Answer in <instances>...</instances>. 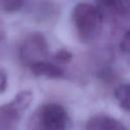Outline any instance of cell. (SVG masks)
<instances>
[{
    "mask_svg": "<svg viewBox=\"0 0 130 130\" xmlns=\"http://www.w3.org/2000/svg\"><path fill=\"white\" fill-rule=\"evenodd\" d=\"M71 19L79 40L83 43L92 42L102 31L104 16L102 11L92 4L77 3L72 9Z\"/></svg>",
    "mask_w": 130,
    "mask_h": 130,
    "instance_id": "obj_1",
    "label": "cell"
},
{
    "mask_svg": "<svg viewBox=\"0 0 130 130\" xmlns=\"http://www.w3.org/2000/svg\"><path fill=\"white\" fill-rule=\"evenodd\" d=\"M70 127L68 112L57 103H47L38 107L27 123V130H70Z\"/></svg>",
    "mask_w": 130,
    "mask_h": 130,
    "instance_id": "obj_2",
    "label": "cell"
},
{
    "mask_svg": "<svg viewBox=\"0 0 130 130\" xmlns=\"http://www.w3.org/2000/svg\"><path fill=\"white\" fill-rule=\"evenodd\" d=\"M32 98L30 90H21L9 103L0 106V130H16Z\"/></svg>",
    "mask_w": 130,
    "mask_h": 130,
    "instance_id": "obj_3",
    "label": "cell"
},
{
    "mask_svg": "<svg viewBox=\"0 0 130 130\" xmlns=\"http://www.w3.org/2000/svg\"><path fill=\"white\" fill-rule=\"evenodd\" d=\"M49 45L45 36L41 32L27 35L19 47V58L28 68L35 64L48 60Z\"/></svg>",
    "mask_w": 130,
    "mask_h": 130,
    "instance_id": "obj_4",
    "label": "cell"
},
{
    "mask_svg": "<svg viewBox=\"0 0 130 130\" xmlns=\"http://www.w3.org/2000/svg\"><path fill=\"white\" fill-rule=\"evenodd\" d=\"M85 130H127V128L116 118L99 114L92 116L85 125Z\"/></svg>",
    "mask_w": 130,
    "mask_h": 130,
    "instance_id": "obj_5",
    "label": "cell"
},
{
    "mask_svg": "<svg viewBox=\"0 0 130 130\" xmlns=\"http://www.w3.org/2000/svg\"><path fill=\"white\" fill-rule=\"evenodd\" d=\"M29 69L36 76H43L51 79L62 78L65 75V72L58 64L55 62H50L49 60L35 64L30 66Z\"/></svg>",
    "mask_w": 130,
    "mask_h": 130,
    "instance_id": "obj_6",
    "label": "cell"
},
{
    "mask_svg": "<svg viewBox=\"0 0 130 130\" xmlns=\"http://www.w3.org/2000/svg\"><path fill=\"white\" fill-rule=\"evenodd\" d=\"M115 99L124 110L130 112V83L120 84L114 91Z\"/></svg>",
    "mask_w": 130,
    "mask_h": 130,
    "instance_id": "obj_7",
    "label": "cell"
},
{
    "mask_svg": "<svg viewBox=\"0 0 130 130\" xmlns=\"http://www.w3.org/2000/svg\"><path fill=\"white\" fill-rule=\"evenodd\" d=\"M25 0H0V11L5 13H15L22 9Z\"/></svg>",
    "mask_w": 130,
    "mask_h": 130,
    "instance_id": "obj_8",
    "label": "cell"
},
{
    "mask_svg": "<svg viewBox=\"0 0 130 130\" xmlns=\"http://www.w3.org/2000/svg\"><path fill=\"white\" fill-rule=\"evenodd\" d=\"M103 7L116 11V12H127L128 0H96Z\"/></svg>",
    "mask_w": 130,
    "mask_h": 130,
    "instance_id": "obj_9",
    "label": "cell"
},
{
    "mask_svg": "<svg viewBox=\"0 0 130 130\" xmlns=\"http://www.w3.org/2000/svg\"><path fill=\"white\" fill-rule=\"evenodd\" d=\"M120 51L124 60L130 66V30H128L123 36L120 42Z\"/></svg>",
    "mask_w": 130,
    "mask_h": 130,
    "instance_id": "obj_10",
    "label": "cell"
},
{
    "mask_svg": "<svg viewBox=\"0 0 130 130\" xmlns=\"http://www.w3.org/2000/svg\"><path fill=\"white\" fill-rule=\"evenodd\" d=\"M53 59L56 64H61V63H68L72 59V54L66 49H61L58 52H56L53 56Z\"/></svg>",
    "mask_w": 130,
    "mask_h": 130,
    "instance_id": "obj_11",
    "label": "cell"
},
{
    "mask_svg": "<svg viewBox=\"0 0 130 130\" xmlns=\"http://www.w3.org/2000/svg\"><path fill=\"white\" fill-rule=\"evenodd\" d=\"M7 87V76L6 73L0 70V93L4 92Z\"/></svg>",
    "mask_w": 130,
    "mask_h": 130,
    "instance_id": "obj_12",
    "label": "cell"
},
{
    "mask_svg": "<svg viewBox=\"0 0 130 130\" xmlns=\"http://www.w3.org/2000/svg\"><path fill=\"white\" fill-rule=\"evenodd\" d=\"M127 12H130V0H128V4H127Z\"/></svg>",
    "mask_w": 130,
    "mask_h": 130,
    "instance_id": "obj_13",
    "label": "cell"
},
{
    "mask_svg": "<svg viewBox=\"0 0 130 130\" xmlns=\"http://www.w3.org/2000/svg\"><path fill=\"white\" fill-rule=\"evenodd\" d=\"M1 38H2V36H1V32H0V41H1Z\"/></svg>",
    "mask_w": 130,
    "mask_h": 130,
    "instance_id": "obj_14",
    "label": "cell"
}]
</instances>
